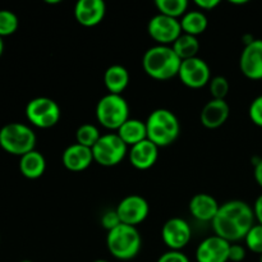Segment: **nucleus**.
<instances>
[{
    "label": "nucleus",
    "mask_w": 262,
    "mask_h": 262,
    "mask_svg": "<svg viewBox=\"0 0 262 262\" xmlns=\"http://www.w3.org/2000/svg\"><path fill=\"white\" fill-rule=\"evenodd\" d=\"M253 214H255V219L257 224L262 225V194L256 199L255 205L252 206Z\"/></svg>",
    "instance_id": "f704fd0d"
},
{
    "label": "nucleus",
    "mask_w": 262,
    "mask_h": 262,
    "mask_svg": "<svg viewBox=\"0 0 262 262\" xmlns=\"http://www.w3.org/2000/svg\"><path fill=\"white\" fill-rule=\"evenodd\" d=\"M255 169H253V177H255L256 183L262 188V159H258L255 164Z\"/></svg>",
    "instance_id": "c9c22d12"
},
{
    "label": "nucleus",
    "mask_w": 262,
    "mask_h": 262,
    "mask_svg": "<svg viewBox=\"0 0 262 262\" xmlns=\"http://www.w3.org/2000/svg\"><path fill=\"white\" fill-rule=\"evenodd\" d=\"M147 140L159 148L173 145L181 133V123L177 115L169 109H156L146 120Z\"/></svg>",
    "instance_id": "7ed1b4c3"
},
{
    "label": "nucleus",
    "mask_w": 262,
    "mask_h": 262,
    "mask_svg": "<svg viewBox=\"0 0 262 262\" xmlns=\"http://www.w3.org/2000/svg\"><path fill=\"white\" fill-rule=\"evenodd\" d=\"M246 248L251 252L262 255V225L256 223L245 238Z\"/></svg>",
    "instance_id": "cd10ccee"
},
{
    "label": "nucleus",
    "mask_w": 262,
    "mask_h": 262,
    "mask_svg": "<svg viewBox=\"0 0 262 262\" xmlns=\"http://www.w3.org/2000/svg\"><path fill=\"white\" fill-rule=\"evenodd\" d=\"M18 17L8 9H0V37L10 36L18 30Z\"/></svg>",
    "instance_id": "bb28decb"
},
{
    "label": "nucleus",
    "mask_w": 262,
    "mask_h": 262,
    "mask_svg": "<svg viewBox=\"0 0 262 262\" xmlns=\"http://www.w3.org/2000/svg\"><path fill=\"white\" fill-rule=\"evenodd\" d=\"M128 159L133 168L137 170H148L159 159V147L150 140H145L129 147Z\"/></svg>",
    "instance_id": "f3484780"
},
{
    "label": "nucleus",
    "mask_w": 262,
    "mask_h": 262,
    "mask_svg": "<svg viewBox=\"0 0 262 262\" xmlns=\"http://www.w3.org/2000/svg\"><path fill=\"white\" fill-rule=\"evenodd\" d=\"M147 33L155 41L156 45L171 46L183 32L179 19L158 13L148 20Z\"/></svg>",
    "instance_id": "1a4fd4ad"
},
{
    "label": "nucleus",
    "mask_w": 262,
    "mask_h": 262,
    "mask_svg": "<svg viewBox=\"0 0 262 262\" xmlns=\"http://www.w3.org/2000/svg\"><path fill=\"white\" fill-rule=\"evenodd\" d=\"M155 7L159 14L181 19L188 12L189 3L187 0H156Z\"/></svg>",
    "instance_id": "393cba45"
},
{
    "label": "nucleus",
    "mask_w": 262,
    "mask_h": 262,
    "mask_svg": "<svg viewBox=\"0 0 262 262\" xmlns=\"http://www.w3.org/2000/svg\"><path fill=\"white\" fill-rule=\"evenodd\" d=\"M106 14V5L102 0H78L74 5V18L83 27L100 25Z\"/></svg>",
    "instance_id": "2eb2a0df"
},
{
    "label": "nucleus",
    "mask_w": 262,
    "mask_h": 262,
    "mask_svg": "<svg viewBox=\"0 0 262 262\" xmlns=\"http://www.w3.org/2000/svg\"><path fill=\"white\" fill-rule=\"evenodd\" d=\"M46 3H48V4H59L60 0H46Z\"/></svg>",
    "instance_id": "58836bf2"
},
{
    "label": "nucleus",
    "mask_w": 262,
    "mask_h": 262,
    "mask_svg": "<svg viewBox=\"0 0 262 262\" xmlns=\"http://www.w3.org/2000/svg\"><path fill=\"white\" fill-rule=\"evenodd\" d=\"M129 147L115 132L105 133L92 147L94 161L105 168L117 166L128 156Z\"/></svg>",
    "instance_id": "0eeeda50"
},
{
    "label": "nucleus",
    "mask_w": 262,
    "mask_h": 262,
    "mask_svg": "<svg viewBox=\"0 0 262 262\" xmlns=\"http://www.w3.org/2000/svg\"><path fill=\"white\" fill-rule=\"evenodd\" d=\"M248 117L253 124L262 128V95L252 100L248 107Z\"/></svg>",
    "instance_id": "c756f323"
},
{
    "label": "nucleus",
    "mask_w": 262,
    "mask_h": 262,
    "mask_svg": "<svg viewBox=\"0 0 262 262\" xmlns=\"http://www.w3.org/2000/svg\"><path fill=\"white\" fill-rule=\"evenodd\" d=\"M122 224L119 216L117 214V210H107L102 214L101 216V225L104 227V229H106L107 232L115 229L117 227Z\"/></svg>",
    "instance_id": "7c9ffc66"
},
{
    "label": "nucleus",
    "mask_w": 262,
    "mask_h": 262,
    "mask_svg": "<svg viewBox=\"0 0 262 262\" xmlns=\"http://www.w3.org/2000/svg\"><path fill=\"white\" fill-rule=\"evenodd\" d=\"M95 115L102 127L117 132L129 119V105L122 95L106 94L97 101Z\"/></svg>",
    "instance_id": "423d86ee"
},
{
    "label": "nucleus",
    "mask_w": 262,
    "mask_h": 262,
    "mask_svg": "<svg viewBox=\"0 0 262 262\" xmlns=\"http://www.w3.org/2000/svg\"><path fill=\"white\" fill-rule=\"evenodd\" d=\"M255 224L252 206L241 200H232L220 205L216 216L211 222L214 234L229 243L245 241L247 233Z\"/></svg>",
    "instance_id": "f257e3e1"
},
{
    "label": "nucleus",
    "mask_w": 262,
    "mask_h": 262,
    "mask_svg": "<svg viewBox=\"0 0 262 262\" xmlns=\"http://www.w3.org/2000/svg\"><path fill=\"white\" fill-rule=\"evenodd\" d=\"M106 247L110 255L120 261H129L137 257L142 248V237L136 227L120 224L107 232Z\"/></svg>",
    "instance_id": "20e7f679"
},
{
    "label": "nucleus",
    "mask_w": 262,
    "mask_h": 262,
    "mask_svg": "<svg viewBox=\"0 0 262 262\" xmlns=\"http://www.w3.org/2000/svg\"><path fill=\"white\" fill-rule=\"evenodd\" d=\"M189 212L199 222H210L215 219L220 205L214 196L209 193H197L191 199L188 205Z\"/></svg>",
    "instance_id": "6ab92c4d"
},
{
    "label": "nucleus",
    "mask_w": 262,
    "mask_h": 262,
    "mask_svg": "<svg viewBox=\"0 0 262 262\" xmlns=\"http://www.w3.org/2000/svg\"><path fill=\"white\" fill-rule=\"evenodd\" d=\"M247 256V248L238 243H230L229 247V258L230 262H242Z\"/></svg>",
    "instance_id": "2f4dec72"
},
{
    "label": "nucleus",
    "mask_w": 262,
    "mask_h": 262,
    "mask_svg": "<svg viewBox=\"0 0 262 262\" xmlns=\"http://www.w3.org/2000/svg\"><path fill=\"white\" fill-rule=\"evenodd\" d=\"M156 262H191L189 258L187 257L186 253L182 251H166L164 252L160 257L158 258Z\"/></svg>",
    "instance_id": "473e14b6"
},
{
    "label": "nucleus",
    "mask_w": 262,
    "mask_h": 262,
    "mask_svg": "<svg viewBox=\"0 0 262 262\" xmlns=\"http://www.w3.org/2000/svg\"><path fill=\"white\" fill-rule=\"evenodd\" d=\"M117 214L122 224L136 227L142 224L150 214V205L140 194L125 196L117 206Z\"/></svg>",
    "instance_id": "9b49d317"
},
{
    "label": "nucleus",
    "mask_w": 262,
    "mask_h": 262,
    "mask_svg": "<svg viewBox=\"0 0 262 262\" xmlns=\"http://www.w3.org/2000/svg\"><path fill=\"white\" fill-rule=\"evenodd\" d=\"M171 48H173L174 53L179 56V59L183 61L187 60V59L196 58L200 51V41L194 36L182 33L177 38L176 42L171 45Z\"/></svg>",
    "instance_id": "b1692460"
},
{
    "label": "nucleus",
    "mask_w": 262,
    "mask_h": 262,
    "mask_svg": "<svg viewBox=\"0 0 262 262\" xmlns=\"http://www.w3.org/2000/svg\"><path fill=\"white\" fill-rule=\"evenodd\" d=\"M20 262H32V261H30V260H23V261H20Z\"/></svg>",
    "instance_id": "a19ab883"
},
{
    "label": "nucleus",
    "mask_w": 262,
    "mask_h": 262,
    "mask_svg": "<svg viewBox=\"0 0 262 262\" xmlns=\"http://www.w3.org/2000/svg\"><path fill=\"white\" fill-rule=\"evenodd\" d=\"M230 243L217 235L202 241L196 250L197 262H228Z\"/></svg>",
    "instance_id": "4468645a"
},
{
    "label": "nucleus",
    "mask_w": 262,
    "mask_h": 262,
    "mask_svg": "<svg viewBox=\"0 0 262 262\" xmlns=\"http://www.w3.org/2000/svg\"><path fill=\"white\" fill-rule=\"evenodd\" d=\"M27 120L40 129H49L59 123L61 109L56 101L50 97H35L26 106Z\"/></svg>",
    "instance_id": "6e6552de"
},
{
    "label": "nucleus",
    "mask_w": 262,
    "mask_h": 262,
    "mask_svg": "<svg viewBox=\"0 0 262 262\" xmlns=\"http://www.w3.org/2000/svg\"><path fill=\"white\" fill-rule=\"evenodd\" d=\"M230 107L227 100L211 99L205 104L200 113V122L207 129H217L227 123Z\"/></svg>",
    "instance_id": "dca6fc26"
},
{
    "label": "nucleus",
    "mask_w": 262,
    "mask_h": 262,
    "mask_svg": "<svg viewBox=\"0 0 262 262\" xmlns=\"http://www.w3.org/2000/svg\"><path fill=\"white\" fill-rule=\"evenodd\" d=\"M178 77L184 86L193 90L202 89L209 84L212 78L209 64L199 56L182 61Z\"/></svg>",
    "instance_id": "9d476101"
},
{
    "label": "nucleus",
    "mask_w": 262,
    "mask_h": 262,
    "mask_svg": "<svg viewBox=\"0 0 262 262\" xmlns=\"http://www.w3.org/2000/svg\"><path fill=\"white\" fill-rule=\"evenodd\" d=\"M35 132L23 123H8L0 129V147L5 152L15 156H23L35 150Z\"/></svg>",
    "instance_id": "39448f33"
},
{
    "label": "nucleus",
    "mask_w": 262,
    "mask_h": 262,
    "mask_svg": "<svg viewBox=\"0 0 262 262\" xmlns=\"http://www.w3.org/2000/svg\"><path fill=\"white\" fill-rule=\"evenodd\" d=\"M61 161L67 170L79 173L91 166V164L94 163V155H92L91 148L84 147L76 142L73 145H69L64 150Z\"/></svg>",
    "instance_id": "a211bd4d"
},
{
    "label": "nucleus",
    "mask_w": 262,
    "mask_h": 262,
    "mask_svg": "<svg viewBox=\"0 0 262 262\" xmlns=\"http://www.w3.org/2000/svg\"><path fill=\"white\" fill-rule=\"evenodd\" d=\"M182 60L171 46L155 45L142 56V68L148 77L156 81H169L178 77Z\"/></svg>",
    "instance_id": "f03ea898"
},
{
    "label": "nucleus",
    "mask_w": 262,
    "mask_h": 262,
    "mask_svg": "<svg viewBox=\"0 0 262 262\" xmlns=\"http://www.w3.org/2000/svg\"><path fill=\"white\" fill-rule=\"evenodd\" d=\"M239 69L246 78L252 81L262 79V38H256L243 48Z\"/></svg>",
    "instance_id": "ddd939ff"
},
{
    "label": "nucleus",
    "mask_w": 262,
    "mask_h": 262,
    "mask_svg": "<svg viewBox=\"0 0 262 262\" xmlns=\"http://www.w3.org/2000/svg\"><path fill=\"white\" fill-rule=\"evenodd\" d=\"M115 133L122 138V141L128 147H132V146L147 140L146 122L136 119V118H129Z\"/></svg>",
    "instance_id": "412c9836"
},
{
    "label": "nucleus",
    "mask_w": 262,
    "mask_h": 262,
    "mask_svg": "<svg viewBox=\"0 0 262 262\" xmlns=\"http://www.w3.org/2000/svg\"><path fill=\"white\" fill-rule=\"evenodd\" d=\"M260 262H262V255H260Z\"/></svg>",
    "instance_id": "79ce46f5"
},
{
    "label": "nucleus",
    "mask_w": 262,
    "mask_h": 262,
    "mask_svg": "<svg viewBox=\"0 0 262 262\" xmlns=\"http://www.w3.org/2000/svg\"><path fill=\"white\" fill-rule=\"evenodd\" d=\"M3 53H4V41H3V37H0V58H2Z\"/></svg>",
    "instance_id": "4c0bfd02"
},
{
    "label": "nucleus",
    "mask_w": 262,
    "mask_h": 262,
    "mask_svg": "<svg viewBox=\"0 0 262 262\" xmlns=\"http://www.w3.org/2000/svg\"><path fill=\"white\" fill-rule=\"evenodd\" d=\"M99 128L96 125L91 124V123H84V124L79 125L76 130V142L79 145L84 146V147L91 148L97 143V141L101 137Z\"/></svg>",
    "instance_id": "a878e982"
},
{
    "label": "nucleus",
    "mask_w": 262,
    "mask_h": 262,
    "mask_svg": "<svg viewBox=\"0 0 262 262\" xmlns=\"http://www.w3.org/2000/svg\"><path fill=\"white\" fill-rule=\"evenodd\" d=\"M94 262H109V261H106V260H95Z\"/></svg>",
    "instance_id": "ea45409f"
},
{
    "label": "nucleus",
    "mask_w": 262,
    "mask_h": 262,
    "mask_svg": "<svg viewBox=\"0 0 262 262\" xmlns=\"http://www.w3.org/2000/svg\"><path fill=\"white\" fill-rule=\"evenodd\" d=\"M191 238V225L182 217H171L161 228V239L170 251H182Z\"/></svg>",
    "instance_id": "f8f14e48"
},
{
    "label": "nucleus",
    "mask_w": 262,
    "mask_h": 262,
    "mask_svg": "<svg viewBox=\"0 0 262 262\" xmlns=\"http://www.w3.org/2000/svg\"><path fill=\"white\" fill-rule=\"evenodd\" d=\"M129 72L120 64H113L104 73V84L109 94L122 95L129 84Z\"/></svg>",
    "instance_id": "aec40b11"
},
{
    "label": "nucleus",
    "mask_w": 262,
    "mask_h": 262,
    "mask_svg": "<svg viewBox=\"0 0 262 262\" xmlns=\"http://www.w3.org/2000/svg\"><path fill=\"white\" fill-rule=\"evenodd\" d=\"M247 0H230V4H234V5H243V4H247Z\"/></svg>",
    "instance_id": "e433bc0d"
},
{
    "label": "nucleus",
    "mask_w": 262,
    "mask_h": 262,
    "mask_svg": "<svg viewBox=\"0 0 262 262\" xmlns=\"http://www.w3.org/2000/svg\"><path fill=\"white\" fill-rule=\"evenodd\" d=\"M182 27V32L197 37L199 35L204 33L209 26L206 14L199 9L188 10L183 17L179 19Z\"/></svg>",
    "instance_id": "5701e85b"
},
{
    "label": "nucleus",
    "mask_w": 262,
    "mask_h": 262,
    "mask_svg": "<svg viewBox=\"0 0 262 262\" xmlns=\"http://www.w3.org/2000/svg\"><path fill=\"white\" fill-rule=\"evenodd\" d=\"M46 170V160L40 151H31L19 158V171L25 178L38 179Z\"/></svg>",
    "instance_id": "4be33fe9"
},
{
    "label": "nucleus",
    "mask_w": 262,
    "mask_h": 262,
    "mask_svg": "<svg viewBox=\"0 0 262 262\" xmlns=\"http://www.w3.org/2000/svg\"><path fill=\"white\" fill-rule=\"evenodd\" d=\"M210 95L215 100H225L229 94V82L224 76L212 77L209 83Z\"/></svg>",
    "instance_id": "c85d7f7f"
},
{
    "label": "nucleus",
    "mask_w": 262,
    "mask_h": 262,
    "mask_svg": "<svg viewBox=\"0 0 262 262\" xmlns=\"http://www.w3.org/2000/svg\"><path fill=\"white\" fill-rule=\"evenodd\" d=\"M220 4V0H196L194 5L201 12H210L214 10Z\"/></svg>",
    "instance_id": "72a5a7b5"
}]
</instances>
